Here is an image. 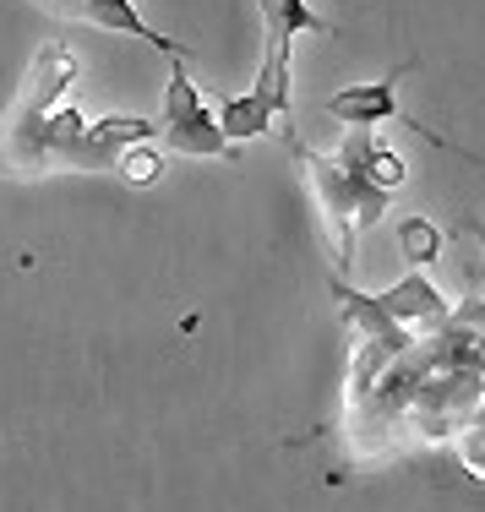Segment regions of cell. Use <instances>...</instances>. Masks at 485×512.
Here are the masks:
<instances>
[{
	"label": "cell",
	"mask_w": 485,
	"mask_h": 512,
	"mask_svg": "<svg viewBox=\"0 0 485 512\" xmlns=\"http://www.w3.org/2000/svg\"><path fill=\"white\" fill-rule=\"evenodd\" d=\"M257 17H262V33H268V39H289V44H295L300 33H322V39L338 33L333 22L306 6V0H257Z\"/></svg>",
	"instance_id": "30bf717a"
},
{
	"label": "cell",
	"mask_w": 485,
	"mask_h": 512,
	"mask_svg": "<svg viewBox=\"0 0 485 512\" xmlns=\"http://www.w3.org/2000/svg\"><path fill=\"white\" fill-rule=\"evenodd\" d=\"M442 246L447 240L431 218H404V224H398V251H404L409 267H431L436 256H442Z\"/></svg>",
	"instance_id": "7c38bea8"
},
{
	"label": "cell",
	"mask_w": 485,
	"mask_h": 512,
	"mask_svg": "<svg viewBox=\"0 0 485 512\" xmlns=\"http://www.w3.org/2000/svg\"><path fill=\"white\" fill-rule=\"evenodd\" d=\"M218 126H224L229 142H257V137H268V131H278V115L257 99V93H240V99H224Z\"/></svg>",
	"instance_id": "8fae6325"
},
{
	"label": "cell",
	"mask_w": 485,
	"mask_h": 512,
	"mask_svg": "<svg viewBox=\"0 0 485 512\" xmlns=\"http://www.w3.org/2000/svg\"><path fill=\"white\" fill-rule=\"evenodd\" d=\"M415 71V60H398L387 77L377 82H355V88H338L333 99H327V115L344 120V126H382V120L398 115V82Z\"/></svg>",
	"instance_id": "8992f818"
},
{
	"label": "cell",
	"mask_w": 485,
	"mask_h": 512,
	"mask_svg": "<svg viewBox=\"0 0 485 512\" xmlns=\"http://www.w3.org/2000/svg\"><path fill=\"white\" fill-rule=\"evenodd\" d=\"M159 142V120L115 115V120H82V109H11L0 115V175L39 180V175H77V169H115L131 148Z\"/></svg>",
	"instance_id": "6da1fadb"
},
{
	"label": "cell",
	"mask_w": 485,
	"mask_h": 512,
	"mask_svg": "<svg viewBox=\"0 0 485 512\" xmlns=\"http://www.w3.org/2000/svg\"><path fill=\"white\" fill-rule=\"evenodd\" d=\"M333 300L344 306V322L355 327V338H377V344H398V349H415L420 344L409 327H398L393 316H387L382 295H360L344 273H333Z\"/></svg>",
	"instance_id": "52a82bcc"
},
{
	"label": "cell",
	"mask_w": 485,
	"mask_h": 512,
	"mask_svg": "<svg viewBox=\"0 0 485 512\" xmlns=\"http://www.w3.org/2000/svg\"><path fill=\"white\" fill-rule=\"evenodd\" d=\"M120 175H126V180H153V175H159V148H153V142L131 148L126 164H120Z\"/></svg>",
	"instance_id": "4fadbf2b"
},
{
	"label": "cell",
	"mask_w": 485,
	"mask_h": 512,
	"mask_svg": "<svg viewBox=\"0 0 485 512\" xmlns=\"http://www.w3.org/2000/svg\"><path fill=\"white\" fill-rule=\"evenodd\" d=\"M382 306H387V316H393L398 327H409L415 338H431V333H442V327L453 322V306H447L442 289H436L420 267H409V278H398V284L387 289Z\"/></svg>",
	"instance_id": "5b68a950"
},
{
	"label": "cell",
	"mask_w": 485,
	"mask_h": 512,
	"mask_svg": "<svg viewBox=\"0 0 485 512\" xmlns=\"http://www.w3.org/2000/svg\"><path fill=\"white\" fill-rule=\"evenodd\" d=\"M33 6H39L44 17H60V22H82V28H104V33H131V39L153 44V50H164L175 60L191 55L180 39H169V33L153 28L131 0H33Z\"/></svg>",
	"instance_id": "277c9868"
},
{
	"label": "cell",
	"mask_w": 485,
	"mask_h": 512,
	"mask_svg": "<svg viewBox=\"0 0 485 512\" xmlns=\"http://www.w3.org/2000/svg\"><path fill=\"white\" fill-rule=\"evenodd\" d=\"M159 142L169 153L186 158H240V148H229L224 126L208 109V99L197 93V82L186 77V66H169V88H164V109H159Z\"/></svg>",
	"instance_id": "3957f363"
},
{
	"label": "cell",
	"mask_w": 485,
	"mask_h": 512,
	"mask_svg": "<svg viewBox=\"0 0 485 512\" xmlns=\"http://www.w3.org/2000/svg\"><path fill=\"white\" fill-rule=\"evenodd\" d=\"M349 131H355V137L344 142V153H338V158H344L349 169H360L366 180H377V186H387V191H398V186H404V158H398V153H387L382 142L371 137V126H349Z\"/></svg>",
	"instance_id": "9c48e42d"
},
{
	"label": "cell",
	"mask_w": 485,
	"mask_h": 512,
	"mask_svg": "<svg viewBox=\"0 0 485 512\" xmlns=\"http://www.w3.org/2000/svg\"><path fill=\"white\" fill-rule=\"evenodd\" d=\"M289 158L306 169L311 197H317V207H322L327 246H333V273L349 278V273H355V246H360V235H366V229L387 213L393 191L377 186V180H366L360 169H349L344 158H322L317 148H306L300 137L289 142Z\"/></svg>",
	"instance_id": "7a4b0ae2"
},
{
	"label": "cell",
	"mask_w": 485,
	"mask_h": 512,
	"mask_svg": "<svg viewBox=\"0 0 485 512\" xmlns=\"http://www.w3.org/2000/svg\"><path fill=\"white\" fill-rule=\"evenodd\" d=\"M469 235H475V246H480V256H485V224H480V229H469Z\"/></svg>",
	"instance_id": "5bb4252c"
},
{
	"label": "cell",
	"mask_w": 485,
	"mask_h": 512,
	"mask_svg": "<svg viewBox=\"0 0 485 512\" xmlns=\"http://www.w3.org/2000/svg\"><path fill=\"white\" fill-rule=\"evenodd\" d=\"M257 93L262 104L278 115V137H284V148L300 137L295 126H289V115H295V77H289V39H268V55H262V71H257Z\"/></svg>",
	"instance_id": "ba28073f"
}]
</instances>
